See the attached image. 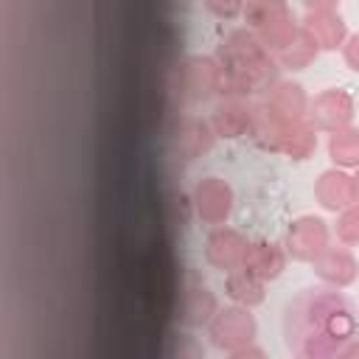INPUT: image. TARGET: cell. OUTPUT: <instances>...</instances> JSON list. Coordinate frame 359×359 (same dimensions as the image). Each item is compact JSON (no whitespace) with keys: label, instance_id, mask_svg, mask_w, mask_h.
I'll list each match as a JSON object with an SVG mask.
<instances>
[{"label":"cell","instance_id":"484cf974","mask_svg":"<svg viewBox=\"0 0 359 359\" xmlns=\"http://www.w3.org/2000/svg\"><path fill=\"white\" fill-rule=\"evenodd\" d=\"M334 359H359V342H356V339H351V342H348V345H345Z\"/></svg>","mask_w":359,"mask_h":359},{"label":"cell","instance_id":"2e32d148","mask_svg":"<svg viewBox=\"0 0 359 359\" xmlns=\"http://www.w3.org/2000/svg\"><path fill=\"white\" fill-rule=\"evenodd\" d=\"M317 275L331 286H348L356 278V258L345 247H325L314 261Z\"/></svg>","mask_w":359,"mask_h":359},{"label":"cell","instance_id":"9a60e30c","mask_svg":"<svg viewBox=\"0 0 359 359\" xmlns=\"http://www.w3.org/2000/svg\"><path fill=\"white\" fill-rule=\"evenodd\" d=\"M314 194L328 210H348L351 205H356V185L353 177H348L345 171H325L317 180Z\"/></svg>","mask_w":359,"mask_h":359},{"label":"cell","instance_id":"d4e9b609","mask_svg":"<svg viewBox=\"0 0 359 359\" xmlns=\"http://www.w3.org/2000/svg\"><path fill=\"white\" fill-rule=\"evenodd\" d=\"M230 359H266V353H264L261 348L247 345V348H241V351H233V353H230Z\"/></svg>","mask_w":359,"mask_h":359},{"label":"cell","instance_id":"ba28073f","mask_svg":"<svg viewBox=\"0 0 359 359\" xmlns=\"http://www.w3.org/2000/svg\"><path fill=\"white\" fill-rule=\"evenodd\" d=\"M303 34L317 48H337L345 39V22H342L339 11L331 3H314V6L306 8Z\"/></svg>","mask_w":359,"mask_h":359},{"label":"cell","instance_id":"7c38bea8","mask_svg":"<svg viewBox=\"0 0 359 359\" xmlns=\"http://www.w3.org/2000/svg\"><path fill=\"white\" fill-rule=\"evenodd\" d=\"M174 314L182 325H205L216 317V297L213 292H208L205 286H188L180 289L177 303H174Z\"/></svg>","mask_w":359,"mask_h":359},{"label":"cell","instance_id":"8992f818","mask_svg":"<svg viewBox=\"0 0 359 359\" xmlns=\"http://www.w3.org/2000/svg\"><path fill=\"white\" fill-rule=\"evenodd\" d=\"M353 115V98L345 90H325L309 104V121L311 129H325V132H339L348 126Z\"/></svg>","mask_w":359,"mask_h":359},{"label":"cell","instance_id":"ac0fdd59","mask_svg":"<svg viewBox=\"0 0 359 359\" xmlns=\"http://www.w3.org/2000/svg\"><path fill=\"white\" fill-rule=\"evenodd\" d=\"M224 289H227V294H230L236 303H241L244 309L258 306V303L264 300V280H258V278L250 275L247 269H233V272H227Z\"/></svg>","mask_w":359,"mask_h":359},{"label":"cell","instance_id":"4316f807","mask_svg":"<svg viewBox=\"0 0 359 359\" xmlns=\"http://www.w3.org/2000/svg\"><path fill=\"white\" fill-rule=\"evenodd\" d=\"M208 6H210L213 11H219V14H236V11L241 8L238 3H227V6H219V3H208Z\"/></svg>","mask_w":359,"mask_h":359},{"label":"cell","instance_id":"6da1fadb","mask_svg":"<svg viewBox=\"0 0 359 359\" xmlns=\"http://www.w3.org/2000/svg\"><path fill=\"white\" fill-rule=\"evenodd\" d=\"M283 334L303 359H334L356 339V317L337 289H303L283 311Z\"/></svg>","mask_w":359,"mask_h":359},{"label":"cell","instance_id":"7a4b0ae2","mask_svg":"<svg viewBox=\"0 0 359 359\" xmlns=\"http://www.w3.org/2000/svg\"><path fill=\"white\" fill-rule=\"evenodd\" d=\"M275 87V62L255 34L238 28L219 48V93L244 98L255 90Z\"/></svg>","mask_w":359,"mask_h":359},{"label":"cell","instance_id":"d6986e66","mask_svg":"<svg viewBox=\"0 0 359 359\" xmlns=\"http://www.w3.org/2000/svg\"><path fill=\"white\" fill-rule=\"evenodd\" d=\"M328 154L337 165H356L359 168V129L345 126L339 132H331Z\"/></svg>","mask_w":359,"mask_h":359},{"label":"cell","instance_id":"ffe728a7","mask_svg":"<svg viewBox=\"0 0 359 359\" xmlns=\"http://www.w3.org/2000/svg\"><path fill=\"white\" fill-rule=\"evenodd\" d=\"M317 56V45L303 34V28H300V34L280 50V53H275V59L283 65V67H292V70H297V67H306L311 59Z\"/></svg>","mask_w":359,"mask_h":359},{"label":"cell","instance_id":"e0dca14e","mask_svg":"<svg viewBox=\"0 0 359 359\" xmlns=\"http://www.w3.org/2000/svg\"><path fill=\"white\" fill-rule=\"evenodd\" d=\"M174 146H177L180 157L194 160L213 146V129L202 118H182L174 132Z\"/></svg>","mask_w":359,"mask_h":359},{"label":"cell","instance_id":"4fadbf2b","mask_svg":"<svg viewBox=\"0 0 359 359\" xmlns=\"http://www.w3.org/2000/svg\"><path fill=\"white\" fill-rule=\"evenodd\" d=\"M255 107H250L244 98H224L213 109V132L222 137H238L252 132Z\"/></svg>","mask_w":359,"mask_h":359},{"label":"cell","instance_id":"5bb4252c","mask_svg":"<svg viewBox=\"0 0 359 359\" xmlns=\"http://www.w3.org/2000/svg\"><path fill=\"white\" fill-rule=\"evenodd\" d=\"M283 266H286V255H283V250H280L278 244L264 241V238L247 244L241 269H247V272L255 275L258 280H272V278H278V275L283 272Z\"/></svg>","mask_w":359,"mask_h":359},{"label":"cell","instance_id":"52a82bcc","mask_svg":"<svg viewBox=\"0 0 359 359\" xmlns=\"http://www.w3.org/2000/svg\"><path fill=\"white\" fill-rule=\"evenodd\" d=\"M219 93V62L208 56H194L180 67V95L185 101H205Z\"/></svg>","mask_w":359,"mask_h":359},{"label":"cell","instance_id":"7402d4cb","mask_svg":"<svg viewBox=\"0 0 359 359\" xmlns=\"http://www.w3.org/2000/svg\"><path fill=\"white\" fill-rule=\"evenodd\" d=\"M314 146H317L314 129L306 126V123H297V126H292V129L286 132L280 151L289 154V157H294V160H303V157H309V154L314 151Z\"/></svg>","mask_w":359,"mask_h":359},{"label":"cell","instance_id":"cb8c5ba5","mask_svg":"<svg viewBox=\"0 0 359 359\" xmlns=\"http://www.w3.org/2000/svg\"><path fill=\"white\" fill-rule=\"evenodd\" d=\"M345 62H348L353 70H359V34H353V36L348 39V45H345Z\"/></svg>","mask_w":359,"mask_h":359},{"label":"cell","instance_id":"9c48e42d","mask_svg":"<svg viewBox=\"0 0 359 359\" xmlns=\"http://www.w3.org/2000/svg\"><path fill=\"white\" fill-rule=\"evenodd\" d=\"M194 205L202 222L208 224H222L230 210H233V191L224 180L219 177H205L194 188Z\"/></svg>","mask_w":359,"mask_h":359},{"label":"cell","instance_id":"3957f363","mask_svg":"<svg viewBox=\"0 0 359 359\" xmlns=\"http://www.w3.org/2000/svg\"><path fill=\"white\" fill-rule=\"evenodd\" d=\"M244 17H247V22H252V28L258 34V42L272 53H280L300 34V28L292 20L289 8L283 3H278V0L247 3L244 6Z\"/></svg>","mask_w":359,"mask_h":359},{"label":"cell","instance_id":"5b68a950","mask_svg":"<svg viewBox=\"0 0 359 359\" xmlns=\"http://www.w3.org/2000/svg\"><path fill=\"white\" fill-rule=\"evenodd\" d=\"M328 247V227L317 216H300L289 224L286 250L297 261H317L320 252Z\"/></svg>","mask_w":359,"mask_h":359},{"label":"cell","instance_id":"44dd1931","mask_svg":"<svg viewBox=\"0 0 359 359\" xmlns=\"http://www.w3.org/2000/svg\"><path fill=\"white\" fill-rule=\"evenodd\" d=\"M160 359H205V353L194 337L171 331L160 345Z\"/></svg>","mask_w":359,"mask_h":359},{"label":"cell","instance_id":"277c9868","mask_svg":"<svg viewBox=\"0 0 359 359\" xmlns=\"http://www.w3.org/2000/svg\"><path fill=\"white\" fill-rule=\"evenodd\" d=\"M255 337V320L247 309L230 306L224 311H216L210 320V339L222 351H241Z\"/></svg>","mask_w":359,"mask_h":359},{"label":"cell","instance_id":"603a6c76","mask_svg":"<svg viewBox=\"0 0 359 359\" xmlns=\"http://www.w3.org/2000/svg\"><path fill=\"white\" fill-rule=\"evenodd\" d=\"M337 236L342 244H359V205H351L348 210H342L337 222Z\"/></svg>","mask_w":359,"mask_h":359},{"label":"cell","instance_id":"30bf717a","mask_svg":"<svg viewBox=\"0 0 359 359\" xmlns=\"http://www.w3.org/2000/svg\"><path fill=\"white\" fill-rule=\"evenodd\" d=\"M244 252H247V241L241 238V233L230 230V227H216L210 230L208 241H205V255L216 269L233 272L241 269L244 264Z\"/></svg>","mask_w":359,"mask_h":359},{"label":"cell","instance_id":"83f0119b","mask_svg":"<svg viewBox=\"0 0 359 359\" xmlns=\"http://www.w3.org/2000/svg\"><path fill=\"white\" fill-rule=\"evenodd\" d=\"M353 185H356V202H359V171H356V177H353Z\"/></svg>","mask_w":359,"mask_h":359},{"label":"cell","instance_id":"8fae6325","mask_svg":"<svg viewBox=\"0 0 359 359\" xmlns=\"http://www.w3.org/2000/svg\"><path fill=\"white\" fill-rule=\"evenodd\" d=\"M266 112L280 121L283 126H294V123H303V115H306V93L300 84H292V81H278L272 90H269V98H266Z\"/></svg>","mask_w":359,"mask_h":359}]
</instances>
